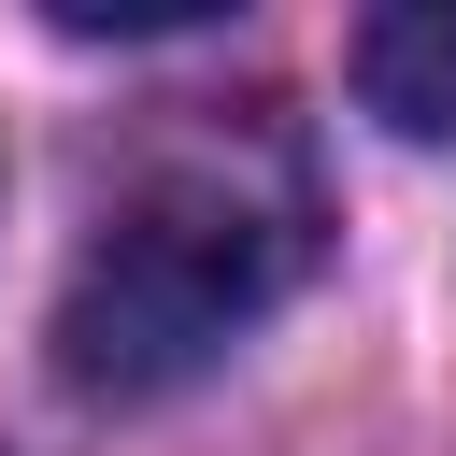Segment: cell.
<instances>
[{"label": "cell", "mask_w": 456, "mask_h": 456, "mask_svg": "<svg viewBox=\"0 0 456 456\" xmlns=\"http://www.w3.org/2000/svg\"><path fill=\"white\" fill-rule=\"evenodd\" d=\"M314 271V157L271 100H185L128 142L57 285V370L86 399H157L214 370Z\"/></svg>", "instance_id": "1"}, {"label": "cell", "mask_w": 456, "mask_h": 456, "mask_svg": "<svg viewBox=\"0 0 456 456\" xmlns=\"http://www.w3.org/2000/svg\"><path fill=\"white\" fill-rule=\"evenodd\" d=\"M356 100L385 128H456V0H399L356 28Z\"/></svg>", "instance_id": "2"}]
</instances>
